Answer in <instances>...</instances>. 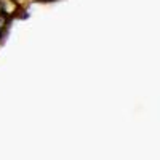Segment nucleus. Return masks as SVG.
<instances>
[{"label":"nucleus","mask_w":160,"mask_h":160,"mask_svg":"<svg viewBox=\"0 0 160 160\" xmlns=\"http://www.w3.org/2000/svg\"><path fill=\"white\" fill-rule=\"evenodd\" d=\"M7 28V13L0 11V38L3 37V31Z\"/></svg>","instance_id":"nucleus-1"}]
</instances>
